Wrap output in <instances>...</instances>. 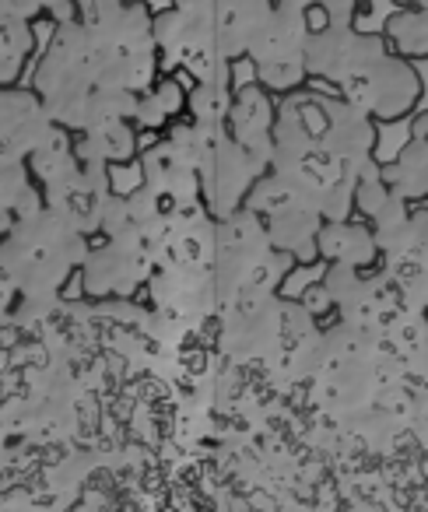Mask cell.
Wrapping results in <instances>:
<instances>
[{
	"mask_svg": "<svg viewBox=\"0 0 428 512\" xmlns=\"http://www.w3.org/2000/svg\"><path fill=\"white\" fill-rule=\"evenodd\" d=\"M386 36L397 39L404 50H428V8H404L386 22Z\"/></svg>",
	"mask_w": 428,
	"mask_h": 512,
	"instance_id": "1",
	"label": "cell"
},
{
	"mask_svg": "<svg viewBox=\"0 0 428 512\" xmlns=\"http://www.w3.org/2000/svg\"><path fill=\"white\" fill-rule=\"evenodd\" d=\"M397 4H404V8H428V0H397Z\"/></svg>",
	"mask_w": 428,
	"mask_h": 512,
	"instance_id": "2",
	"label": "cell"
}]
</instances>
